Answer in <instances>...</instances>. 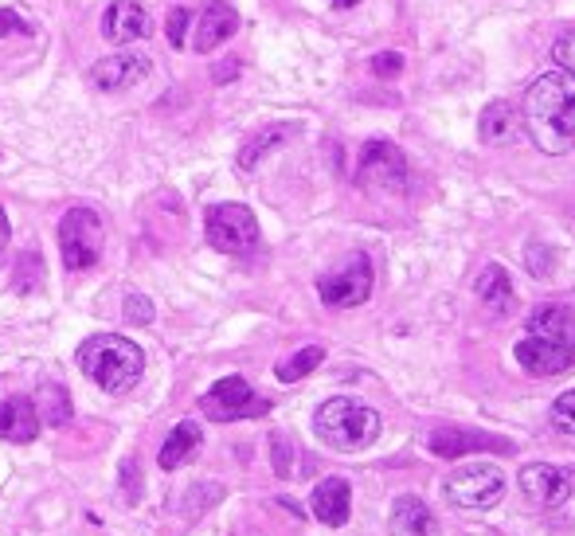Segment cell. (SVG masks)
Wrapping results in <instances>:
<instances>
[{
	"label": "cell",
	"mask_w": 575,
	"mask_h": 536,
	"mask_svg": "<svg viewBox=\"0 0 575 536\" xmlns=\"http://www.w3.org/2000/svg\"><path fill=\"white\" fill-rule=\"evenodd\" d=\"M521 122L536 149L564 157L575 149V79L568 71H548L525 90V106H521Z\"/></svg>",
	"instance_id": "6da1fadb"
},
{
	"label": "cell",
	"mask_w": 575,
	"mask_h": 536,
	"mask_svg": "<svg viewBox=\"0 0 575 536\" xmlns=\"http://www.w3.org/2000/svg\"><path fill=\"white\" fill-rule=\"evenodd\" d=\"M75 360H79L83 376L94 380V384H98L102 392H110V396H122V392L137 388V380H141V372H145L141 345H133L130 337H118V333L87 337V341L79 345Z\"/></svg>",
	"instance_id": "7a4b0ae2"
},
{
	"label": "cell",
	"mask_w": 575,
	"mask_h": 536,
	"mask_svg": "<svg viewBox=\"0 0 575 536\" xmlns=\"http://www.w3.org/2000/svg\"><path fill=\"white\" fill-rule=\"evenodd\" d=\"M313 431H317V439L325 447L353 454V450L372 447L380 439V415L368 403L349 400V396H333V400H325L317 407Z\"/></svg>",
	"instance_id": "3957f363"
},
{
	"label": "cell",
	"mask_w": 575,
	"mask_h": 536,
	"mask_svg": "<svg viewBox=\"0 0 575 536\" xmlns=\"http://www.w3.org/2000/svg\"><path fill=\"white\" fill-rule=\"evenodd\" d=\"M443 493L454 509L482 513V509H493L505 497V474L497 466H489V462H470V466H458L446 478Z\"/></svg>",
	"instance_id": "277c9868"
},
{
	"label": "cell",
	"mask_w": 575,
	"mask_h": 536,
	"mask_svg": "<svg viewBox=\"0 0 575 536\" xmlns=\"http://www.w3.org/2000/svg\"><path fill=\"white\" fill-rule=\"evenodd\" d=\"M204 235L223 255H247L259 243V220L247 204H212L204 216Z\"/></svg>",
	"instance_id": "5b68a950"
},
{
	"label": "cell",
	"mask_w": 575,
	"mask_h": 536,
	"mask_svg": "<svg viewBox=\"0 0 575 536\" xmlns=\"http://www.w3.org/2000/svg\"><path fill=\"white\" fill-rule=\"evenodd\" d=\"M59 251L67 270H90L102 255V220L90 208H71L59 220Z\"/></svg>",
	"instance_id": "8992f818"
},
{
	"label": "cell",
	"mask_w": 575,
	"mask_h": 536,
	"mask_svg": "<svg viewBox=\"0 0 575 536\" xmlns=\"http://www.w3.org/2000/svg\"><path fill=\"white\" fill-rule=\"evenodd\" d=\"M317 294L333 310H353L372 298V263L368 255H349L345 263L317 278Z\"/></svg>",
	"instance_id": "52a82bcc"
},
{
	"label": "cell",
	"mask_w": 575,
	"mask_h": 536,
	"mask_svg": "<svg viewBox=\"0 0 575 536\" xmlns=\"http://www.w3.org/2000/svg\"><path fill=\"white\" fill-rule=\"evenodd\" d=\"M200 411H204L212 423H235V419L266 415L270 403H266L263 396H255L243 376H223V380H216V384L200 396Z\"/></svg>",
	"instance_id": "ba28073f"
},
{
	"label": "cell",
	"mask_w": 575,
	"mask_h": 536,
	"mask_svg": "<svg viewBox=\"0 0 575 536\" xmlns=\"http://www.w3.org/2000/svg\"><path fill=\"white\" fill-rule=\"evenodd\" d=\"M407 157L392 141H368L356 165V184L368 192H403L407 188Z\"/></svg>",
	"instance_id": "9c48e42d"
},
{
	"label": "cell",
	"mask_w": 575,
	"mask_h": 536,
	"mask_svg": "<svg viewBox=\"0 0 575 536\" xmlns=\"http://www.w3.org/2000/svg\"><path fill=\"white\" fill-rule=\"evenodd\" d=\"M521 493L540 509H560L575 497V470L552 466V462H532L521 466Z\"/></svg>",
	"instance_id": "30bf717a"
},
{
	"label": "cell",
	"mask_w": 575,
	"mask_h": 536,
	"mask_svg": "<svg viewBox=\"0 0 575 536\" xmlns=\"http://www.w3.org/2000/svg\"><path fill=\"white\" fill-rule=\"evenodd\" d=\"M517 360L529 376H564L575 368V341H552V337H525L517 345Z\"/></svg>",
	"instance_id": "8fae6325"
},
{
	"label": "cell",
	"mask_w": 575,
	"mask_h": 536,
	"mask_svg": "<svg viewBox=\"0 0 575 536\" xmlns=\"http://www.w3.org/2000/svg\"><path fill=\"white\" fill-rule=\"evenodd\" d=\"M149 71H153V59H149V55L126 51V55H106V59H98V63L87 71V79L98 90H122V87L145 83Z\"/></svg>",
	"instance_id": "7c38bea8"
},
{
	"label": "cell",
	"mask_w": 575,
	"mask_h": 536,
	"mask_svg": "<svg viewBox=\"0 0 575 536\" xmlns=\"http://www.w3.org/2000/svg\"><path fill=\"white\" fill-rule=\"evenodd\" d=\"M102 36L110 44H133V40H149L153 36V20L137 0H114L102 12Z\"/></svg>",
	"instance_id": "4fadbf2b"
},
{
	"label": "cell",
	"mask_w": 575,
	"mask_h": 536,
	"mask_svg": "<svg viewBox=\"0 0 575 536\" xmlns=\"http://www.w3.org/2000/svg\"><path fill=\"white\" fill-rule=\"evenodd\" d=\"M431 454L439 458H462V454H478V450H513L509 439H497V435H486V431H466V427H439L431 431L427 439Z\"/></svg>",
	"instance_id": "5bb4252c"
},
{
	"label": "cell",
	"mask_w": 575,
	"mask_h": 536,
	"mask_svg": "<svg viewBox=\"0 0 575 536\" xmlns=\"http://www.w3.org/2000/svg\"><path fill=\"white\" fill-rule=\"evenodd\" d=\"M235 32H239V12H235L231 4H223V0H212V4L200 12L192 47H196L200 55H208V51L223 47V40H231Z\"/></svg>",
	"instance_id": "9a60e30c"
},
{
	"label": "cell",
	"mask_w": 575,
	"mask_h": 536,
	"mask_svg": "<svg viewBox=\"0 0 575 536\" xmlns=\"http://www.w3.org/2000/svg\"><path fill=\"white\" fill-rule=\"evenodd\" d=\"M310 505H313V517H317L321 525L341 529V525L349 521V509H353V490H349L345 478H325V482H317Z\"/></svg>",
	"instance_id": "2e32d148"
},
{
	"label": "cell",
	"mask_w": 575,
	"mask_h": 536,
	"mask_svg": "<svg viewBox=\"0 0 575 536\" xmlns=\"http://www.w3.org/2000/svg\"><path fill=\"white\" fill-rule=\"evenodd\" d=\"M36 435H40L36 403L24 400V396H12V400L0 403V439L4 443H32Z\"/></svg>",
	"instance_id": "e0dca14e"
},
{
	"label": "cell",
	"mask_w": 575,
	"mask_h": 536,
	"mask_svg": "<svg viewBox=\"0 0 575 536\" xmlns=\"http://www.w3.org/2000/svg\"><path fill=\"white\" fill-rule=\"evenodd\" d=\"M517 130H521V110L513 102H505V98L489 102L482 110V118H478V137L486 145H509L517 137Z\"/></svg>",
	"instance_id": "ac0fdd59"
},
{
	"label": "cell",
	"mask_w": 575,
	"mask_h": 536,
	"mask_svg": "<svg viewBox=\"0 0 575 536\" xmlns=\"http://www.w3.org/2000/svg\"><path fill=\"white\" fill-rule=\"evenodd\" d=\"M204 443V431H200V423H192V419H180L177 427L169 431V439L161 443V454H157V462H161V470H180L184 462H192L196 458V450Z\"/></svg>",
	"instance_id": "d6986e66"
},
{
	"label": "cell",
	"mask_w": 575,
	"mask_h": 536,
	"mask_svg": "<svg viewBox=\"0 0 575 536\" xmlns=\"http://www.w3.org/2000/svg\"><path fill=\"white\" fill-rule=\"evenodd\" d=\"M392 533L396 536H439V521L435 513L419 501V497H396L392 505Z\"/></svg>",
	"instance_id": "ffe728a7"
},
{
	"label": "cell",
	"mask_w": 575,
	"mask_h": 536,
	"mask_svg": "<svg viewBox=\"0 0 575 536\" xmlns=\"http://www.w3.org/2000/svg\"><path fill=\"white\" fill-rule=\"evenodd\" d=\"M474 294L482 298V306L493 313H509L513 310V282H509V274L501 263H489L482 274H478V282H474Z\"/></svg>",
	"instance_id": "44dd1931"
},
{
	"label": "cell",
	"mask_w": 575,
	"mask_h": 536,
	"mask_svg": "<svg viewBox=\"0 0 575 536\" xmlns=\"http://www.w3.org/2000/svg\"><path fill=\"white\" fill-rule=\"evenodd\" d=\"M529 333L532 337H552V341H572L575 317L564 306H540L529 317Z\"/></svg>",
	"instance_id": "7402d4cb"
},
{
	"label": "cell",
	"mask_w": 575,
	"mask_h": 536,
	"mask_svg": "<svg viewBox=\"0 0 575 536\" xmlns=\"http://www.w3.org/2000/svg\"><path fill=\"white\" fill-rule=\"evenodd\" d=\"M36 415H40V423H51V427L71 423V396L59 384H44L36 392Z\"/></svg>",
	"instance_id": "603a6c76"
},
{
	"label": "cell",
	"mask_w": 575,
	"mask_h": 536,
	"mask_svg": "<svg viewBox=\"0 0 575 536\" xmlns=\"http://www.w3.org/2000/svg\"><path fill=\"white\" fill-rule=\"evenodd\" d=\"M290 134H294L290 126H270V130H263V134H255L247 145H243V149H239V169H243V173H251V169L263 161L266 153H270L274 145H282Z\"/></svg>",
	"instance_id": "cb8c5ba5"
},
{
	"label": "cell",
	"mask_w": 575,
	"mask_h": 536,
	"mask_svg": "<svg viewBox=\"0 0 575 536\" xmlns=\"http://www.w3.org/2000/svg\"><path fill=\"white\" fill-rule=\"evenodd\" d=\"M325 360V349L321 345H306L302 353H294L290 360H282L278 368H274V376L282 380V384H294V380H302V376H310L313 368Z\"/></svg>",
	"instance_id": "d4e9b609"
},
{
	"label": "cell",
	"mask_w": 575,
	"mask_h": 536,
	"mask_svg": "<svg viewBox=\"0 0 575 536\" xmlns=\"http://www.w3.org/2000/svg\"><path fill=\"white\" fill-rule=\"evenodd\" d=\"M40 278H44V259H40L36 251H24V255H20V267H16V282H12V286H16L20 294H28V290H36V286H40Z\"/></svg>",
	"instance_id": "484cf974"
},
{
	"label": "cell",
	"mask_w": 575,
	"mask_h": 536,
	"mask_svg": "<svg viewBox=\"0 0 575 536\" xmlns=\"http://www.w3.org/2000/svg\"><path fill=\"white\" fill-rule=\"evenodd\" d=\"M552 63L575 79V28H564V32L552 40Z\"/></svg>",
	"instance_id": "4316f807"
},
{
	"label": "cell",
	"mask_w": 575,
	"mask_h": 536,
	"mask_svg": "<svg viewBox=\"0 0 575 536\" xmlns=\"http://www.w3.org/2000/svg\"><path fill=\"white\" fill-rule=\"evenodd\" d=\"M552 427L560 435H575V392H564L560 400L552 403Z\"/></svg>",
	"instance_id": "83f0119b"
},
{
	"label": "cell",
	"mask_w": 575,
	"mask_h": 536,
	"mask_svg": "<svg viewBox=\"0 0 575 536\" xmlns=\"http://www.w3.org/2000/svg\"><path fill=\"white\" fill-rule=\"evenodd\" d=\"M153 317H157V310L145 294H126V321L130 325H153Z\"/></svg>",
	"instance_id": "f1b7e54d"
},
{
	"label": "cell",
	"mask_w": 575,
	"mask_h": 536,
	"mask_svg": "<svg viewBox=\"0 0 575 536\" xmlns=\"http://www.w3.org/2000/svg\"><path fill=\"white\" fill-rule=\"evenodd\" d=\"M16 32H20V36H36V28H32L24 16H16L12 8H0V40H4V36H16Z\"/></svg>",
	"instance_id": "f546056e"
},
{
	"label": "cell",
	"mask_w": 575,
	"mask_h": 536,
	"mask_svg": "<svg viewBox=\"0 0 575 536\" xmlns=\"http://www.w3.org/2000/svg\"><path fill=\"white\" fill-rule=\"evenodd\" d=\"M399 71H403V55H396V51H380L372 59V75H380V79H392Z\"/></svg>",
	"instance_id": "4dcf8cb0"
},
{
	"label": "cell",
	"mask_w": 575,
	"mask_h": 536,
	"mask_svg": "<svg viewBox=\"0 0 575 536\" xmlns=\"http://www.w3.org/2000/svg\"><path fill=\"white\" fill-rule=\"evenodd\" d=\"M188 20H192V12H188V8H173V12H169V44L173 47H184Z\"/></svg>",
	"instance_id": "1f68e13d"
},
{
	"label": "cell",
	"mask_w": 575,
	"mask_h": 536,
	"mask_svg": "<svg viewBox=\"0 0 575 536\" xmlns=\"http://www.w3.org/2000/svg\"><path fill=\"white\" fill-rule=\"evenodd\" d=\"M270 450H274V470H278V478H286V474H290V447H286V439H282V435H270Z\"/></svg>",
	"instance_id": "d6a6232c"
},
{
	"label": "cell",
	"mask_w": 575,
	"mask_h": 536,
	"mask_svg": "<svg viewBox=\"0 0 575 536\" xmlns=\"http://www.w3.org/2000/svg\"><path fill=\"white\" fill-rule=\"evenodd\" d=\"M122 482H126V501H137V497H141V490H137L141 478H137V462H133V458L122 466Z\"/></svg>",
	"instance_id": "836d02e7"
},
{
	"label": "cell",
	"mask_w": 575,
	"mask_h": 536,
	"mask_svg": "<svg viewBox=\"0 0 575 536\" xmlns=\"http://www.w3.org/2000/svg\"><path fill=\"white\" fill-rule=\"evenodd\" d=\"M540 251H544V247H540V243H532V247H529V263H532V274H536V278H548V274H552V270H548V263H544V259H540Z\"/></svg>",
	"instance_id": "e575fe53"
},
{
	"label": "cell",
	"mask_w": 575,
	"mask_h": 536,
	"mask_svg": "<svg viewBox=\"0 0 575 536\" xmlns=\"http://www.w3.org/2000/svg\"><path fill=\"white\" fill-rule=\"evenodd\" d=\"M235 71H239L235 63H231V67H212V79H216V83H227V79H235Z\"/></svg>",
	"instance_id": "d590c367"
},
{
	"label": "cell",
	"mask_w": 575,
	"mask_h": 536,
	"mask_svg": "<svg viewBox=\"0 0 575 536\" xmlns=\"http://www.w3.org/2000/svg\"><path fill=\"white\" fill-rule=\"evenodd\" d=\"M329 4H333V8H356L360 0H329Z\"/></svg>",
	"instance_id": "8d00e7d4"
}]
</instances>
